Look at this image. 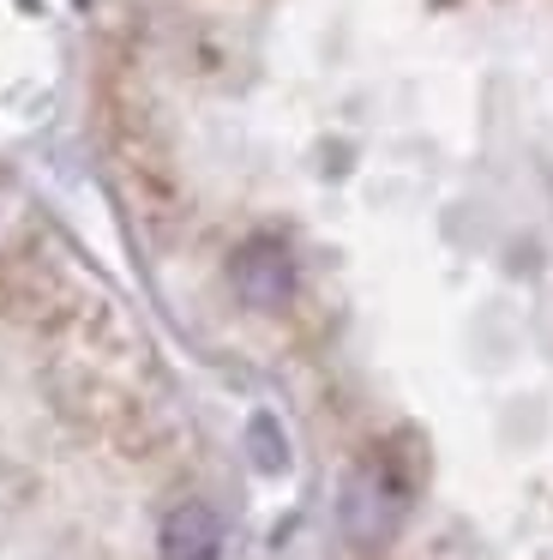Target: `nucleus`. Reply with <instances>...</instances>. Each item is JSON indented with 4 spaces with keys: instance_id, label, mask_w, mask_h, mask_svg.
Masks as SVG:
<instances>
[{
    "instance_id": "f257e3e1",
    "label": "nucleus",
    "mask_w": 553,
    "mask_h": 560,
    "mask_svg": "<svg viewBox=\"0 0 553 560\" xmlns=\"http://www.w3.org/2000/svg\"><path fill=\"white\" fill-rule=\"evenodd\" d=\"M403 506H409V482L385 458H367L355 476H349V488H343V530H349V542H361V548L391 542Z\"/></svg>"
},
{
    "instance_id": "20e7f679",
    "label": "nucleus",
    "mask_w": 553,
    "mask_h": 560,
    "mask_svg": "<svg viewBox=\"0 0 553 560\" xmlns=\"http://www.w3.org/2000/svg\"><path fill=\"white\" fill-rule=\"evenodd\" d=\"M252 458H259L264 470H283V452H276V434H271V422H252Z\"/></svg>"
},
{
    "instance_id": "7ed1b4c3",
    "label": "nucleus",
    "mask_w": 553,
    "mask_h": 560,
    "mask_svg": "<svg viewBox=\"0 0 553 560\" xmlns=\"http://www.w3.org/2000/svg\"><path fill=\"white\" fill-rule=\"evenodd\" d=\"M156 555L163 560H216L223 555V518L204 500H180L156 524Z\"/></svg>"
},
{
    "instance_id": "f03ea898",
    "label": "nucleus",
    "mask_w": 553,
    "mask_h": 560,
    "mask_svg": "<svg viewBox=\"0 0 553 560\" xmlns=\"http://www.w3.org/2000/svg\"><path fill=\"white\" fill-rule=\"evenodd\" d=\"M295 254H289V242H276V235H247V242L228 254V290L240 295L247 307H259V314H276V307L295 302Z\"/></svg>"
}]
</instances>
